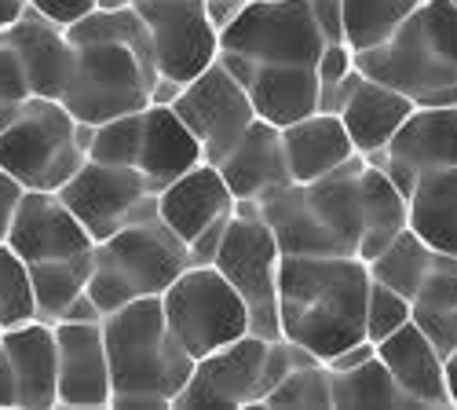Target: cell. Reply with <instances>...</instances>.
<instances>
[{"instance_id":"1","label":"cell","mask_w":457,"mask_h":410,"mask_svg":"<svg viewBox=\"0 0 457 410\" xmlns=\"http://www.w3.org/2000/svg\"><path fill=\"white\" fill-rule=\"evenodd\" d=\"M73 45V70L62 103L78 121L103 125L136 114L154 103L158 66L146 26L132 8H99L66 29Z\"/></svg>"},{"instance_id":"2","label":"cell","mask_w":457,"mask_h":410,"mask_svg":"<svg viewBox=\"0 0 457 410\" xmlns=\"http://www.w3.org/2000/svg\"><path fill=\"white\" fill-rule=\"evenodd\" d=\"M373 272L359 256H286L278 282L282 338L322 363L366 341Z\"/></svg>"},{"instance_id":"3","label":"cell","mask_w":457,"mask_h":410,"mask_svg":"<svg viewBox=\"0 0 457 410\" xmlns=\"http://www.w3.org/2000/svg\"><path fill=\"white\" fill-rule=\"evenodd\" d=\"M110 352V406L118 410H162L176 406L195 374V356L183 348L165 315L162 297H143L103 319Z\"/></svg>"},{"instance_id":"4","label":"cell","mask_w":457,"mask_h":410,"mask_svg":"<svg viewBox=\"0 0 457 410\" xmlns=\"http://www.w3.org/2000/svg\"><path fill=\"white\" fill-rule=\"evenodd\" d=\"M362 165L366 158L355 155L315 183L293 180L260 202L286 256H359L366 228Z\"/></svg>"},{"instance_id":"5","label":"cell","mask_w":457,"mask_h":410,"mask_svg":"<svg viewBox=\"0 0 457 410\" xmlns=\"http://www.w3.org/2000/svg\"><path fill=\"white\" fill-rule=\"evenodd\" d=\"M359 70L417 106H457V4L425 0L385 45L355 52Z\"/></svg>"},{"instance_id":"6","label":"cell","mask_w":457,"mask_h":410,"mask_svg":"<svg viewBox=\"0 0 457 410\" xmlns=\"http://www.w3.org/2000/svg\"><path fill=\"white\" fill-rule=\"evenodd\" d=\"M96 125L78 121L62 99L29 96L0 129V169L26 191H62L92 158Z\"/></svg>"},{"instance_id":"7","label":"cell","mask_w":457,"mask_h":410,"mask_svg":"<svg viewBox=\"0 0 457 410\" xmlns=\"http://www.w3.org/2000/svg\"><path fill=\"white\" fill-rule=\"evenodd\" d=\"M190 268L187 242L162 216L136 220L118 235L96 242L88 293L110 315L143 297H162Z\"/></svg>"},{"instance_id":"8","label":"cell","mask_w":457,"mask_h":410,"mask_svg":"<svg viewBox=\"0 0 457 410\" xmlns=\"http://www.w3.org/2000/svg\"><path fill=\"white\" fill-rule=\"evenodd\" d=\"M326 45L308 0H245L220 29L227 66H319Z\"/></svg>"},{"instance_id":"9","label":"cell","mask_w":457,"mask_h":410,"mask_svg":"<svg viewBox=\"0 0 457 410\" xmlns=\"http://www.w3.org/2000/svg\"><path fill=\"white\" fill-rule=\"evenodd\" d=\"M282 246L278 235L253 202H238V213L227 228V238L216 253V268L231 282L253 319V333L260 338H282V315H278V282H282Z\"/></svg>"},{"instance_id":"10","label":"cell","mask_w":457,"mask_h":410,"mask_svg":"<svg viewBox=\"0 0 457 410\" xmlns=\"http://www.w3.org/2000/svg\"><path fill=\"white\" fill-rule=\"evenodd\" d=\"M158 66L154 103H172L183 85L220 59V22L209 0H136Z\"/></svg>"},{"instance_id":"11","label":"cell","mask_w":457,"mask_h":410,"mask_svg":"<svg viewBox=\"0 0 457 410\" xmlns=\"http://www.w3.org/2000/svg\"><path fill=\"white\" fill-rule=\"evenodd\" d=\"M162 301L176 338L195 359L253 333V319L242 293L223 279L216 264H190L162 293Z\"/></svg>"},{"instance_id":"12","label":"cell","mask_w":457,"mask_h":410,"mask_svg":"<svg viewBox=\"0 0 457 410\" xmlns=\"http://www.w3.org/2000/svg\"><path fill=\"white\" fill-rule=\"evenodd\" d=\"M96 242L118 235L121 228L146 216H158V188L136 165L85 162V169L59 191Z\"/></svg>"},{"instance_id":"13","label":"cell","mask_w":457,"mask_h":410,"mask_svg":"<svg viewBox=\"0 0 457 410\" xmlns=\"http://www.w3.org/2000/svg\"><path fill=\"white\" fill-rule=\"evenodd\" d=\"M172 110L198 136L205 162L212 165H220L231 155L242 143V136L253 129V121L260 118L249 99V88L238 81V73L223 59H216L202 78L183 85L179 96L172 99Z\"/></svg>"},{"instance_id":"14","label":"cell","mask_w":457,"mask_h":410,"mask_svg":"<svg viewBox=\"0 0 457 410\" xmlns=\"http://www.w3.org/2000/svg\"><path fill=\"white\" fill-rule=\"evenodd\" d=\"M410 198L425 176L457 169V106H417L395 139L370 158Z\"/></svg>"},{"instance_id":"15","label":"cell","mask_w":457,"mask_h":410,"mask_svg":"<svg viewBox=\"0 0 457 410\" xmlns=\"http://www.w3.org/2000/svg\"><path fill=\"white\" fill-rule=\"evenodd\" d=\"M268 338L245 333V338L223 345L195 363L187 389L176 399V410L195 406H256L260 403V370L268 359Z\"/></svg>"},{"instance_id":"16","label":"cell","mask_w":457,"mask_h":410,"mask_svg":"<svg viewBox=\"0 0 457 410\" xmlns=\"http://www.w3.org/2000/svg\"><path fill=\"white\" fill-rule=\"evenodd\" d=\"M8 246L26 264H45V260L96 253V238L85 223L73 216L59 191H26L12 223Z\"/></svg>"},{"instance_id":"17","label":"cell","mask_w":457,"mask_h":410,"mask_svg":"<svg viewBox=\"0 0 457 410\" xmlns=\"http://www.w3.org/2000/svg\"><path fill=\"white\" fill-rule=\"evenodd\" d=\"M59 406H110V352L103 322H55Z\"/></svg>"},{"instance_id":"18","label":"cell","mask_w":457,"mask_h":410,"mask_svg":"<svg viewBox=\"0 0 457 410\" xmlns=\"http://www.w3.org/2000/svg\"><path fill=\"white\" fill-rule=\"evenodd\" d=\"M231 213H238V198L227 188L220 165H212V162H202L190 172L176 176L158 195V216L187 246L195 242L209 223H216L220 216H231Z\"/></svg>"},{"instance_id":"19","label":"cell","mask_w":457,"mask_h":410,"mask_svg":"<svg viewBox=\"0 0 457 410\" xmlns=\"http://www.w3.org/2000/svg\"><path fill=\"white\" fill-rule=\"evenodd\" d=\"M220 172L227 180V188L235 191V198L253 205H260L271 191L293 183L282 129L256 118L253 129L242 136V143L220 162Z\"/></svg>"},{"instance_id":"20","label":"cell","mask_w":457,"mask_h":410,"mask_svg":"<svg viewBox=\"0 0 457 410\" xmlns=\"http://www.w3.org/2000/svg\"><path fill=\"white\" fill-rule=\"evenodd\" d=\"M249 88V99L263 121L278 129L308 118L322 103L319 66H231Z\"/></svg>"},{"instance_id":"21","label":"cell","mask_w":457,"mask_h":410,"mask_svg":"<svg viewBox=\"0 0 457 410\" xmlns=\"http://www.w3.org/2000/svg\"><path fill=\"white\" fill-rule=\"evenodd\" d=\"M19 381V406H59V341L55 322L29 319L0 333Z\"/></svg>"},{"instance_id":"22","label":"cell","mask_w":457,"mask_h":410,"mask_svg":"<svg viewBox=\"0 0 457 410\" xmlns=\"http://www.w3.org/2000/svg\"><path fill=\"white\" fill-rule=\"evenodd\" d=\"M377 356L388 363L395 381L421 406H453L446 385V356L417 322H406L392 338L377 341Z\"/></svg>"},{"instance_id":"23","label":"cell","mask_w":457,"mask_h":410,"mask_svg":"<svg viewBox=\"0 0 457 410\" xmlns=\"http://www.w3.org/2000/svg\"><path fill=\"white\" fill-rule=\"evenodd\" d=\"M8 41L22 59V70L29 78L33 96H52L62 99L70 85V70H73V45L62 26L45 19L37 8H29L12 29Z\"/></svg>"},{"instance_id":"24","label":"cell","mask_w":457,"mask_h":410,"mask_svg":"<svg viewBox=\"0 0 457 410\" xmlns=\"http://www.w3.org/2000/svg\"><path fill=\"white\" fill-rule=\"evenodd\" d=\"M202 162H205L202 143L172 110V103H150L143 110V143H139L136 169H143L150 183L162 191L176 176L190 172Z\"/></svg>"},{"instance_id":"25","label":"cell","mask_w":457,"mask_h":410,"mask_svg":"<svg viewBox=\"0 0 457 410\" xmlns=\"http://www.w3.org/2000/svg\"><path fill=\"white\" fill-rule=\"evenodd\" d=\"M282 139H286L289 172L296 183H315L359 155L345 129V118L329 114V110H315V114L286 125Z\"/></svg>"},{"instance_id":"26","label":"cell","mask_w":457,"mask_h":410,"mask_svg":"<svg viewBox=\"0 0 457 410\" xmlns=\"http://www.w3.org/2000/svg\"><path fill=\"white\" fill-rule=\"evenodd\" d=\"M413 110H417V103L406 92L362 73V81L355 85L352 99L340 110V118H345V129L355 143V151L362 158H373L395 139V132L406 125Z\"/></svg>"},{"instance_id":"27","label":"cell","mask_w":457,"mask_h":410,"mask_svg":"<svg viewBox=\"0 0 457 410\" xmlns=\"http://www.w3.org/2000/svg\"><path fill=\"white\" fill-rule=\"evenodd\" d=\"M410 228L436 253L457 256V169L417 183L410 195Z\"/></svg>"},{"instance_id":"28","label":"cell","mask_w":457,"mask_h":410,"mask_svg":"<svg viewBox=\"0 0 457 410\" xmlns=\"http://www.w3.org/2000/svg\"><path fill=\"white\" fill-rule=\"evenodd\" d=\"M395 410V406H421L388 370V363L373 356L355 370H333V410Z\"/></svg>"},{"instance_id":"29","label":"cell","mask_w":457,"mask_h":410,"mask_svg":"<svg viewBox=\"0 0 457 410\" xmlns=\"http://www.w3.org/2000/svg\"><path fill=\"white\" fill-rule=\"evenodd\" d=\"M92 264H96V253L45 260V264H26L29 279H33V297H37V319L59 322L66 315V308L88 289Z\"/></svg>"},{"instance_id":"30","label":"cell","mask_w":457,"mask_h":410,"mask_svg":"<svg viewBox=\"0 0 457 410\" xmlns=\"http://www.w3.org/2000/svg\"><path fill=\"white\" fill-rule=\"evenodd\" d=\"M436 256L439 253L421 235H417L413 228H406V231H399V238L385 253H380L377 260H370V272H373L377 282H385V286L406 293L410 301H413L417 289H421L425 279L432 275Z\"/></svg>"},{"instance_id":"31","label":"cell","mask_w":457,"mask_h":410,"mask_svg":"<svg viewBox=\"0 0 457 410\" xmlns=\"http://www.w3.org/2000/svg\"><path fill=\"white\" fill-rule=\"evenodd\" d=\"M425 0H345V41L355 52L385 45Z\"/></svg>"},{"instance_id":"32","label":"cell","mask_w":457,"mask_h":410,"mask_svg":"<svg viewBox=\"0 0 457 410\" xmlns=\"http://www.w3.org/2000/svg\"><path fill=\"white\" fill-rule=\"evenodd\" d=\"M268 410H333V370L322 359H308L263 399Z\"/></svg>"},{"instance_id":"33","label":"cell","mask_w":457,"mask_h":410,"mask_svg":"<svg viewBox=\"0 0 457 410\" xmlns=\"http://www.w3.org/2000/svg\"><path fill=\"white\" fill-rule=\"evenodd\" d=\"M29 319H37L29 268L8 242H0V333L12 326H22Z\"/></svg>"},{"instance_id":"34","label":"cell","mask_w":457,"mask_h":410,"mask_svg":"<svg viewBox=\"0 0 457 410\" xmlns=\"http://www.w3.org/2000/svg\"><path fill=\"white\" fill-rule=\"evenodd\" d=\"M139 143H143V110H136V114H121L113 121H103V125H96L92 162L136 165L139 162Z\"/></svg>"},{"instance_id":"35","label":"cell","mask_w":457,"mask_h":410,"mask_svg":"<svg viewBox=\"0 0 457 410\" xmlns=\"http://www.w3.org/2000/svg\"><path fill=\"white\" fill-rule=\"evenodd\" d=\"M406 322H413V301L406 293L377 282L370 286V305H366V338L370 341H385L395 330H403Z\"/></svg>"},{"instance_id":"36","label":"cell","mask_w":457,"mask_h":410,"mask_svg":"<svg viewBox=\"0 0 457 410\" xmlns=\"http://www.w3.org/2000/svg\"><path fill=\"white\" fill-rule=\"evenodd\" d=\"M29 96H33V88H29V78L22 70V59L12 48L8 33H0V129L19 114Z\"/></svg>"},{"instance_id":"37","label":"cell","mask_w":457,"mask_h":410,"mask_svg":"<svg viewBox=\"0 0 457 410\" xmlns=\"http://www.w3.org/2000/svg\"><path fill=\"white\" fill-rule=\"evenodd\" d=\"M359 70V59H355V48L348 41H329L319 55V85H322V96L329 88H337L340 81H348L352 73ZM322 106V103H319Z\"/></svg>"},{"instance_id":"38","label":"cell","mask_w":457,"mask_h":410,"mask_svg":"<svg viewBox=\"0 0 457 410\" xmlns=\"http://www.w3.org/2000/svg\"><path fill=\"white\" fill-rule=\"evenodd\" d=\"M413 322L428 333L443 356L457 352V308H413Z\"/></svg>"},{"instance_id":"39","label":"cell","mask_w":457,"mask_h":410,"mask_svg":"<svg viewBox=\"0 0 457 410\" xmlns=\"http://www.w3.org/2000/svg\"><path fill=\"white\" fill-rule=\"evenodd\" d=\"M29 4L62 29H70L73 22H81L92 12H99V0H29Z\"/></svg>"},{"instance_id":"40","label":"cell","mask_w":457,"mask_h":410,"mask_svg":"<svg viewBox=\"0 0 457 410\" xmlns=\"http://www.w3.org/2000/svg\"><path fill=\"white\" fill-rule=\"evenodd\" d=\"M231 220H235V213H231V216H220L216 223H209V228L187 246V249H190V264H216V253H220V246H223V238H227V228H231Z\"/></svg>"},{"instance_id":"41","label":"cell","mask_w":457,"mask_h":410,"mask_svg":"<svg viewBox=\"0 0 457 410\" xmlns=\"http://www.w3.org/2000/svg\"><path fill=\"white\" fill-rule=\"evenodd\" d=\"M26 188L12 176L0 169V242H8L12 235V223H15V213H19V202H22Z\"/></svg>"},{"instance_id":"42","label":"cell","mask_w":457,"mask_h":410,"mask_svg":"<svg viewBox=\"0 0 457 410\" xmlns=\"http://www.w3.org/2000/svg\"><path fill=\"white\" fill-rule=\"evenodd\" d=\"M326 41H345V0H308Z\"/></svg>"},{"instance_id":"43","label":"cell","mask_w":457,"mask_h":410,"mask_svg":"<svg viewBox=\"0 0 457 410\" xmlns=\"http://www.w3.org/2000/svg\"><path fill=\"white\" fill-rule=\"evenodd\" d=\"M377 356V341H359V345H352V348H345V352H337L333 359H326V366L329 370H355V366H362V363H370Z\"/></svg>"},{"instance_id":"44","label":"cell","mask_w":457,"mask_h":410,"mask_svg":"<svg viewBox=\"0 0 457 410\" xmlns=\"http://www.w3.org/2000/svg\"><path fill=\"white\" fill-rule=\"evenodd\" d=\"M106 319V312L96 305V297L85 289L81 297H78V301H73L70 308H66V315L59 319V322H103Z\"/></svg>"},{"instance_id":"45","label":"cell","mask_w":457,"mask_h":410,"mask_svg":"<svg viewBox=\"0 0 457 410\" xmlns=\"http://www.w3.org/2000/svg\"><path fill=\"white\" fill-rule=\"evenodd\" d=\"M0 406H19V381L4 352V338H0Z\"/></svg>"},{"instance_id":"46","label":"cell","mask_w":457,"mask_h":410,"mask_svg":"<svg viewBox=\"0 0 457 410\" xmlns=\"http://www.w3.org/2000/svg\"><path fill=\"white\" fill-rule=\"evenodd\" d=\"M29 8H33L29 0H0V33H8Z\"/></svg>"},{"instance_id":"47","label":"cell","mask_w":457,"mask_h":410,"mask_svg":"<svg viewBox=\"0 0 457 410\" xmlns=\"http://www.w3.org/2000/svg\"><path fill=\"white\" fill-rule=\"evenodd\" d=\"M242 4H245V0H209V12H212V19H216V22H220V29H223V22L231 19Z\"/></svg>"},{"instance_id":"48","label":"cell","mask_w":457,"mask_h":410,"mask_svg":"<svg viewBox=\"0 0 457 410\" xmlns=\"http://www.w3.org/2000/svg\"><path fill=\"white\" fill-rule=\"evenodd\" d=\"M446 385H450V399L457 406V352L446 356Z\"/></svg>"},{"instance_id":"49","label":"cell","mask_w":457,"mask_h":410,"mask_svg":"<svg viewBox=\"0 0 457 410\" xmlns=\"http://www.w3.org/2000/svg\"><path fill=\"white\" fill-rule=\"evenodd\" d=\"M136 0H99V8H106V12H113V8H132Z\"/></svg>"},{"instance_id":"50","label":"cell","mask_w":457,"mask_h":410,"mask_svg":"<svg viewBox=\"0 0 457 410\" xmlns=\"http://www.w3.org/2000/svg\"><path fill=\"white\" fill-rule=\"evenodd\" d=\"M453 4H457V0H453Z\"/></svg>"}]
</instances>
